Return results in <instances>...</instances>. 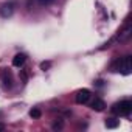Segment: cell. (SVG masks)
<instances>
[{
    "label": "cell",
    "mask_w": 132,
    "mask_h": 132,
    "mask_svg": "<svg viewBox=\"0 0 132 132\" xmlns=\"http://www.w3.org/2000/svg\"><path fill=\"white\" fill-rule=\"evenodd\" d=\"M14 13V5L13 3H3L2 6H0V14H2L3 17H8Z\"/></svg>",
    "instance_id": "obj_5"
},
{
    "label": "cell",
    "mask_w": 132,
    "mask_h": 132,
    "mask_svg": "<svg viewBox=\"0 0 132 132\" xmlns=\"http://www.w3.org/2000/svg\"><path fill=\"white\" fill-rule=\"evenodd\" d=\"M132 70V59L130 56H124L123 59H120L117 62V70L115 72H121L123 75H129Z\"/></svg>",
    "instance_id": "obj_2"
},
{
    "label": "cell",
    "mask_w": 132,
    "mask_h": 132,
    "mask_svg": "<svg viewBox=\"0 0 132 132\" xmlns=\"http://www.w3.org/2000/svg\"><path fill=\"white\" fill-rule=\"evenodd\" d=\"M90 107H92L93 110H96V112H103L104 107H106V103H104L101 98H93L92 103H90Z\"/></svg>",
    "instance_id": "obj_4"
},
{
    "label": "cell",
    "mask_w": 132,
    "mask_h": 132,
    "mask_svg": "<svg viewBox=\"0 0 132 132\" xmlns=\"http://www.w3.org/2000/svg\"><path fill=\"white\" fill-rule=\"evenodd\" d=\"M90 98H92V93L89 89H81L76 92V103L78 104H86L90 101Z\"/></svg>",
    "instance_id": "obj_3"
},
{
    "label": "cell",
    "mask_w": 132,
    "mask_h": 132,
    "mask_svg": "<svg viewBox=\"0 0 132 132\" xmlns=\"http://www.w3.org/2000/svg\"><path fill=\"white\" fill-rule=\"evenodd\" d=\"M30 115H31L33 118H39V117H40V110H39V109H33V110L30 112Z\"/></svg>",
    "instance_id": "obj_9"
},
{
    "label": "cell",
    "mask_w": 132,
    "mask_h": 132,
    "mask_svg": "<svg viewBox=\"0 0 132 132\" xmlns=\"http://www.w3.org/2000/svg\"><path fill=\"white\" fill-rule=\"evenodd\" d=\"M0 76H2V81H3V86L5 87H11L13 79H11V75H10L8 70H2V72H0Z\"/></svg>",
    "instance_id": "obj_6"
},
{
    "label": "cell",
    "mask_w": 132,
    "mask_h": 132,
    "mask_svg": "<svg viewBox=\"0 0 132 132\" xmlns=\"http://www.w3.org/2000/svg\"><path fill=\"white\" fill-rule=\"evenodd\" d=\"M25 59H27V56L22 54V53H19V54H16L14 59H13V65H14V67H22V65L25 64Z\"/></svg>",
    "instance_id": "obj_7"
},
{
    "label": "cell",
    "mask_w": 132,
    "mask_h": 132,
    "mask_svg": "<svg viewBox=\"0 0 132 132\" xmlns=\"http://www.w3.org/2000/svg\"><path fill=\"white\" fill-rule=\"evenodd\" d=\"M112 112L120 115V117H127L132 112V103L129 100H123L120 103H115L113 107H112Z\"/></svg>",
    "instance_id": "obj_1"
},
{
    "label": "cell",
    "mask_w": 132,
    "mask_h": 132,
    "mask_svg": "<svg viewBox=\"0 0 132 132\" xmlns=\"http://www.w3.org/2000/svg\"><path fill=\"white\" fill-rule=\"evenodd\" d=\"M117 126H118V121L113 120V118H110V120L106 121V127H109V129H113V127H117Z\"/></svg>",
    "instance_id": "obj_8"
}]
</instances>
